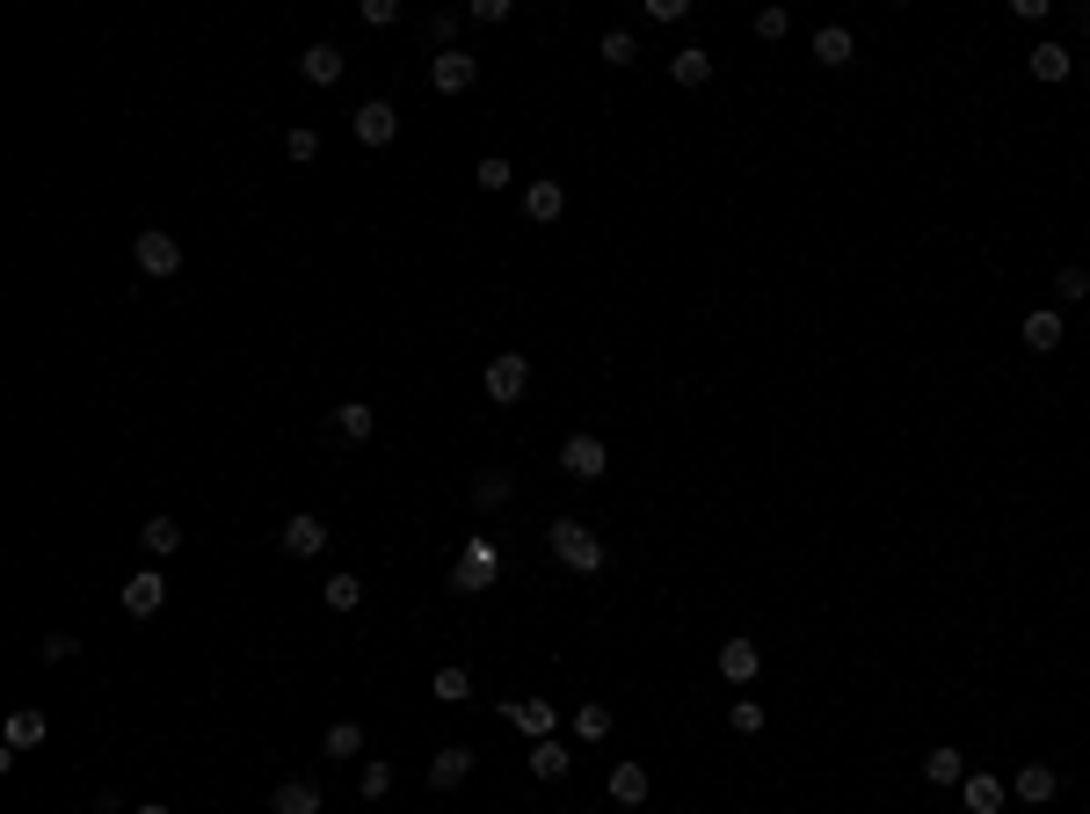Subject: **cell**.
I'll list each match as a JSON object with an SVG mask.
<instances>
[{
	"mask_svg": "<svg viewBox=\"0 0 1090 814\" xmlns=\"http://www.w3.org/2000/svg\"><path fill=\"white\" fill-rule=\"evenodd\" d=\"M546 546H553V560H560V568H574V574H596V568H604V538L589 531L582 517H553V524H546Z\"/></svg>",
	"mask_w": 1090,
	"mask_h": 814,
	"instance_id": "1",
	"label": "cell"
},
{
	"mask_svg": "<svg viewBox=\"0 0 1090 814\" xmlns=\"http://www.w3.org/2000/svg\"><path fill=\"white\" fill-rule=\"evenodd\" d=\"M480 385H487V400H495V408H517V400L531 393V357H517V349H502V357H487Z\"/></svg>",
	"mask_w": 1090,
	"mask_h": 814,
	"instance_id": "2",
	"label": "cell"
},
{
	"mask_svg": "<svg viewBox=\"0 0 1090 814\" xmlns=\"http://www.w3.org/2000/svg\"><path fill=\"white\" fill-rule=\"evenodd\" d=\"M131 262H139V277H160V284H168L174 269H182V241H174V233H160V225H146V233H131Z\"/></svg>",
	"mask_w": 1090,
	"mask_h": 814,
	"instance_id": "3",
	"label": "cell"
},
{
	"mask_svg": "<svg viewBox=\"0 0 1090 814\" xmlns=\"http://www.w3.org/2000/svg\"><path fill=\"white\" fill-rule=\"evenodd\" d=\"M160 604H168V574L160 568L124 574V611H131V619H160Z\"/></svg>",
	"mask_w": 1090,
	"mask_h": 814,
	"instance_id": "4",
	"label": "cell"
},
{
	"mask_svg": "<svg viewBox=\"0 0 1090 814\" xmlns=\"http://www.w3.org/2000/svg\"><path fill=\"white\" fill-rule=\"evenodd\" d=\"M473 81H480V59H473V52H436L430 59V87H436V95H466Z\"/></svg>",
	"mask_w": 1090,
	"mask_h": 814,
	"instance_id": "5",
	"label": "cell"
},
{
	"mask_svg": "<svg viewBox=\"0 0 1090 814\" xmlns=\"http://www.w3.org/2000/svg\"><path fill=\"white\" fill-rule=\"evenodd\" d=\"M277 546H284V553H292V560H313V553H320V546H328V524L313 517V509H298V517H284Z\"/></svg>",
	"mask_w": 1090,
	"mask_h": 814,
	"instance_id": "6",
	"label": "cell"
},
{
	"mask_svg": "<svg viewBox=\"0 0 1090 814\" xmlns=\"http://www.w3.org/2000/svg\"><path fill=\"white\" fill-rule=\"evenodd\" d=\"M560 466H568L574 480H604V466H611L604 436H568V444H560Z\"/></svg>",
	"mask_w": 1090,
	"mask_h": 814,
	"instance_id": "7",
	"label": "cell"
},
{
	"mask_svg": "<svg viewBox=\"0 0 1090 814\" xmlns=\"http://www.w3.org/2000/svg\"><path fill=\"white\" fill-rule=\"evenodd\" d=\"M487 574H495V546H487V538H473V546H466V560L451 568V590H458V596H473V590H487Z\"/></svg>",
	"mask_w": 1090,
	"mask_h": 814,
	"instance_id": "8",
	"label": "cell"
},
{
	"mask_svg": "<svg viewBox=\"0 0 1090 814\" xmlns=\"http://www.w3.org/2000/svg\"><path fill=\"white\" fill-rule=\"evenodd\" d=\"M502 720H509V728H517V734H531V742H546V734H553V720H560V712L546 706V698H517V706H509V698H502Z\"/></svg>",
	"mask_w": 1090,
	"mask_h": 814,
	"instance_id": "9",
	"label": "cell"
},
{
	"mask_svg": "<svg viewBox=\"0 0 1090 814\" xmlns=\"http://www.w3.org/2000/svg\"><path fill=\"white\" fill-rule=\"evenodd\" d=\"M1010 793H1018L1025 807H1047V800L1061 793V771H1055V763H1025L1018 779H1010Z\"/></svg>",
	"mask_w": 1090,
	"mask_h": 814,
	"instance_id": "10",
	"label": "cell"
},
{
	"mask_svg": "<svg viewBox=\"0 0 1090 814\" xmlns=\"http://www.w3.org/2000/svg\"><path fill=\"white\" fill-rule=\"evenodd\" d=\"M1018 335H1025V349H1033V357H1047V349H1061V335H1069V328H1061V313H1055V306H1033Z\"/></svg>",
	"mask_w": 1090,
	"mask_h": 814,
	"instance_id": "11",
	"label": "cell"
},
{
	"mask_svg": "<svg viewBox=\"0 0 1090 814\" xmlns=\"http://www.w3.org/2000/svg\"><path fill=\"white\" fill-rule=\"evenodd\" d=\"M44 734H52L44 706H15V712H8V742H0V749H15V757H22V749H36Z\"/></svg>",
	"mask_w": 1090,
	"mask_h": 814,
	"instance_id": "12",
	"label": "cell"
},
{
	"mask_svg": "<svg viewBox=\"0 0 1090 814\" xmlns=\"http://www.w3.org/2000/svg\"><path fill=\"white\" fill-rule=\"evenodd\" d=\"M393 131H400V109L385 103V95L357 109V139H363V146H393Z\"/></svg>",
	"mask_w": 1090,
	"mask_h": 814,
	"instance_id": "13",
	"label": "cell"
},
{
	"mask_svg": "<svg viewBox=\"0 0 1090 814\" xmlns=\"http://www.w3.org/2000/svg\"><path fill=\"white\" fill-rule=\"evenodd\" d=\"M298 73H306L313 87H335V81L349 73V59L335 52V44H306V52H298Z\"/></svg>",
	"mask_w": 1090,
	"mask_h": 814,
	"instance_id": "14",
	"label": "cell"
},
{
	"mask_svg": "<svg viewBox=\"0 0 1090 814\" xmlns=\"http://www.w3.org/2000/svg\"><path fill=\"white\" fill-rule=\"evenodd\" d=\"M960 793H967V814H1004V793H1010V785L996 779V771H967V779H960Z\"/></svg>",
	"mask_w": 1090,
	"mask_h": 814,
	"instance_id": "15",
	"label": "cell"
},
{
	"mask_svg": "<svg viewBox=\"0 0 1090 814\" xmlns=\"http://www.w3.org/2000/svg\"><path fill=\"white\" fill-rule=\"evenodd\" d=\"M756 669H763V647L756 641H720V676H727V684H756Z\"/></svg>",
	"mask_w": 1090,
	"mask_h": 814,
	"instance_id": "16",
	"label": "cell"
},
{
	"mask_svg": "<svg viewBox=\"0 0 1090 814\" xmlns=\"http://www.w3.org/2000/svg\"><path fill=\"white\" fill-rule=\"evenodd\" d=\"M466 779H473V749L451 742V749H436V757H430V785H436V793H451V785H466Z\"/></svg>",
	"mask_w": 1090,
	"mask_h": 814,
	"instance_id": "17",
	"label": "cell"
},
{
	"mask_svg": "<svg viewBox=\"0 0 1090 814\" xmlns=\"http://www.w3.org/2000/svg\"><path fill=\"white\" fill-rule=\"evenodd\" d=\"M850 59H858V36H850L844 22L814 30V66H850Z\"/></svg>",
	"mask_w": 1090,
	"mask_h": 814,
	"instance_id": "18",
	"label": "cell"
},
{
	"mask_svg": "<svg viewBox=\"0 0 1090 814\" xmlns=\"http://www.w3.org/2000/svg\"><path fill=\"white\" fill-rule=\"evenodd\" d=\"M269 807H277V814H320L328 800H320V785H313V779H284L277 793H269Z\"/></svg>",
	"mask_w": 1090,
	"mask_h": 814,
	"instance_id": "19",
	"label": "cell"
},
{
	"mask_svg": "<svg viewBox=\"0 0 1090 814\" xmlns=\"http://www.w3.org/2000/svg\"><path fill=\"white\" fill-rule=\"evenodd\" d=\"M611 800H618V807H641V800H647V763H633V757H625V763H611Z\"/></svg>",
	"mask_w": 1090,
	"mask_h": 814,
	"instance_id": "20",
	"label": "cell"
},
{
	"mask_svg": "<svg viewBox=\"0 0 1090 814\" xmlns=\"http://www.w3.org/2000/svg\"><path fill=\"white\" fill-rule=\"evenodd\" d=\"M523 211H531V219H538V225H553V219H560V211H568V190H560L553 175H538L531 190H523Z\"/></svg>",
	"mask_w": 1090,
	"mask_h": 814,
	"instance_id": "21",
	"label": "cell"
},
{
	"mask_svg": "<svg viewBox=\"0 0 1090 814\" xmlns=\"http://www.w3.org/2000/svg\"><path fill=\"white\" fill-rule=\"evenodd\" d=\"M923 779H931V785H960V779H967V749L938 742L931 757H923Z\"/></svg>",
	"mask_w": 1090,
	"mask_h": 814,
	"instance_id": "22",
	"label": "cell"
},
{
	"mask_svg": "<svg viewBox=\"0 0 1090 814\" xmlns=\"http://www.w3.org/2000/svg\"><path fill=\"white\" fill-rule=\"evenodd\" d=\"M371 430H379V415H371V400H342V408H335V436H342V444H363Z\"/></svg>",
	"mask_w": 1090,
	"mask_h": 814,
	"instance_id": "23",
	"label": "cell"
},
{
	"mask_svg": "<svg viewBox=\"0 0 1090 814\" xmlns=\"http://www.w3.org/2000/svg\"><path fill=\"white\" fill-rule=\"evenodd\" d=\"M669 81H676V87H706V81H712V52H698V44H684V52L669 59Z\"/></svg>",
	"mask_w": 1090,
	"mask_h": 814,
	"instance_id": "24",
	"label": "cell"
},
{
	"mask_svg": "<svg viewBox=\"0 0 1090 814\" xmlns=\"http://www.w3.org/2000/svg\"><path fill=\"white\" fill-rule=\"evenodd\" d=\"M568 742H553V734H546V742H531V779H568Z\"/></svg>",
	"mask_w": 1090,
	"mask_h": 814,
	"instance_id": "25",
	"label": "cell"
},
{
	"mask_svg": "<svg viewBox=\"0 0 1090 814\" xmlns=\"http://www.w3.org/2000/svg\"><path fill=\"white\" fill-rule=\"evenodd\" d=\"M430 698H444V706H466V698H473V676L458 669V662H444V669L430 676Z\"/></svg>",
	"mask_w": 1090,
	"mask_h": 814,
	"instance_id": "26",
	"label": "cell"
},
{
	"mask_svg": "<svg viewBox=\"0 0 1090 814\" xmlns=\"http://www.w3.org/2000/svg\"><path fill=\"white\" fill-rule=\"evenodd\" d=\"M1076 52L1069 44H1033V81H1069Z\"/></svg>",
	"mask_w": 1090,
	"mask_h": 814,
	"instance_id": "27",
	"label": "cell"
},
{
	"mask_svg": "<svg viewBox=\"0 0 1090 814\" xmlns=\"http://www.w3.org/2000/svg\"><path fill=\"white\" fill-rule=\"evenodd\" d=\"M139 546H146L154 560H168L174 546H182V524H174V517H154V524H139Z\"/></svg>",
	"mask_w": 1090,
	"mask_h": 814,
	"instance_id": "28",
	"label": "cell"
},
{
	"mask_svg": "<svg viewBox=\"0 0 1090 814\" xmlns=\"http://www.w3.org/2000/svg\"><path fill=\"white\" fill-rule=\"evenodd\" d=\"M509 495H517V480H509V473H495V466L473 480V509H502Z\"/></svg>",
	"mask_w": 1090,
	"mask_h": 814,
	"instance_id": "29",
	"label": "cell"
},
{
	"mask_svg": "<svg viewBox=\"0 0 1090 814\" xmlns=\"http://www.w3.org/2000/svg\"><path fill=\"white\" fill-rule=\"evenodd\" d=\"M320 604H328V611H357L363 604V582H357V574H335V582H320Z\"/></svg>",
	"mask_w": 1090,
	"mask_h": 814,
	"instance_id": "30",
	"label": "cell"
},
{
	"mask_svg": "<svg viewBox=\"0 0 1090 814\" xmlns=\"http://www.w3.org/2000/svg\"><path fill=\"white\" fill-rule=\"evenodd\" d=\"M574 734H582V742H604V734H611V706H596V698L574 706Z\"/></svg>",
	"mask_w": 1090,
	"mask_h": 814,
	"instance_id": "31",
	"label": "cell"
},
{
	"mask_svg": "<svg viewBox=\"0 0 1090 814\" xmlns=\"http://www.w3.org/2000/svg\"><path fill=\"white\" fill-rule=\"evenodd\" d=\"M357 793H363V800H385V793H393V763L371 757V763L357 771Z\"/></svg>",
	"mask_w": 1090,
	"mask_h": 814,
	"instance_id": "32",
	"label": "cell"
},
{
	"mask_svg": "<svg viewBox=\"0 0 1090 814\" xmlns=\"http://www.w3.org/2000/svg\"><path fill=\"white\" fill-rule=\"evenodd\" d=\"M320 749H328V757H363V728H357V720H335Z\"/></svg>",
	"mask_w": 1090,
	"mask_h": 814,
	"instance_id": "33",
	"label": "cell"
},
{
	"mask_svg": "<svg viewBox=\"0 0 1090 814\" xmlns=\"http://www.w3.org/2000/svg\"><path fill=\"white\" fill-rule=\"evenodd\" d=\"M458 22H466L458 8H436V15H430V36H436V52H458Z\"/></svg>",
	"mask_w": 1090,
	"mask_h": 814,
	"instance_id": "34",
	"label": "cell"
},
{
	"mask_svg": "<svg viewBox=\"0 0 1090 814\" xmlns=\"http://www.w3.org/2000/svg\"><path fill=\"white\" fill-rule=\"evenodd\" d=\"M727 728L734 734H763V706L756 698H734V706H727Z\"/></svg>",
	"mask_w": 1090,
	"mask_h": 814,
	"instance_id": "35",
	"label": "cell"
},
{
	"mask_svg": "<svg viewBox=\"0 0 1090 814\" xmlns=\"http://www.w3.org/2000/svg\"><path fill=\"white\" fill-rule=\"evenodd\" d=\"M596 52H604L611 66H633V59H641V44H633L625 30H604V44H596Z\"/></svg>",
	"mask_w": 1090,
	"mask_h": 814,
	"instance_id": "36",
	"label": "cell"
},
{
	"mask_svg": "<svg viewBox=\"0 0 1090 814\" xmlns=\"http://www.w3.org/2000/svg\"><path fill=\"white\" fill-rule=\"evenodd\" d=\"M1055 292L1069 298V306H1083V298H1090V269H1076V262H1069V269L1055 277Z\"/></svg>",
	"mask_w": 1090,
	"mask_h": 814,
	"instance_id": "37",
	"label": "cell"
},
{
	"mask_svg": "<svg viewBox=\"0 0 1090 814\" xmlns=\"http://www.w3.org/2000/svg\"><path fill=\"white\" fill-rule=\"evenodd\" d=\"M473 182H480V190H509V160H502V154H487L480 168H473Z\"/></svg>",
	"mask_w": 1090,
	"mask_h": 814,
	"instance_id": "38",
	"label": "cell"
},
{
	"mask_svg": "<svg viewBox=\"0 0 1090 814\" xmlns=\"http://www.w3.org/2000/svg\"><path fill=\"white\" fill-rule=\"evenodd\" d=\"M785 30H793V15H785V8H756V36H763V44H779Z\"/></svg>",
	"mask_w": 1090,
	"mask_h": 814,
	"instance_id": "39",
	"label": "cell"
},
{
	"mask_svg": "<svg viewBox=\"0 0 1090 814\" xmlns=\"http://www.w3.org/2000/svg\"><path fill=\"white\" fill-rule=\"evenodd\" d=\"M284 154H292L298 168H306V160H320V131H306V124H298L292 139H284Z\"/></svg>",
	"mask_w": 1090,
	"mask_h": 814,
	"instance_id": "40",
	"label": "cell"
},
{
	"mask_svg": "<svg viewBox=\"0 0 1090 814\" xmlns=\"http://www.w3.org/2000/svg\"><path fill=\"white\" fill-rule=\"evenodd\" d=\"M36 655H44V662H73V655H81V641H73V633H44Z\"/></svg>",
	"mask_w": 1090,
	"mask_h": 814,
	"instance_id": "41",
	"label": "cell"
},
{
	"mask_svg": "<svg viewBox=\"0 0 1090 814\" xmlns=\"http://www.w3.org/2000/svg\"><path fill=\"white\" fill-rule=\"evenodd\" d=\"M357 15L371 22V30H393V22H400V0H363Z\"/></svg>",
	"mask_w": 1090,
	"mask_h": 814,
	"instance_id": "42",
	"label": "cell"
},
{
	"mask_svg": "<svg viewBox=\"0 0 1090 814\" xmlns=\"http://www.w3.org/2000/svg\"><path fill=\"white\" fill-rule=\"evenodd\" d=\"M647 15H655V22H684V15H691V0H647Z\"/></svg>",
	"mask_w": 1090,
	"mask_h": 814,
	"instance_id": "43",
	"label": "cell"
},
{
	"mask_svg": "<svg viewBox=\"0 0 1090 814\" xmlns=\"http://www.w3.org/2000/svg\"><path fill=\"white\" fill-rule=\"evenodd\" d=\"M473 22H509V0H473Z\"/></svg>",
	"mask_w": 1090,
	"mask_h": 814,
	"instance_id": "44",
	"label": "cell"
},
{
	"mask_svg": "<svg viewBox=\"0 0 1090 814\" xmlns=\"http://www.w3.org/2000/svg\"><path fill=\"white\" fill-rule=\"evenodd\" d=\"M95 814H131V807H124L117 793H103V800H95Z\"/></svg>",
	"mask_w": 1090,
	"mask_h": 814,
	"instance_id": "45",
	"label": "cell"
},
{
	"mask_svg": "<svg viewBox=\"0 0 1090 814\" xmlns=\"http://www.w3.org/2000/svg\"><path fill=\"white\" fill-rule=\"evenodd\" d=\"M131 814H174V807H160V800H146V807H131Z\"/></svg>",
	"mask_w": 1090,
	"mask_h": 814,
	"instance_id": "46",
	"label": "cell"
},
{
	"mask_svg": "<svg viewBox=\"0 0 1090 814\" xmlns=\"http://www.w3.org/2000/svg\"><path fill=\"white\" fill-rule=\"evenodd\" d=\"M1083 30H1090V8H1083Z\"/></svg>",
	"mask_w": 1090,
	"mask_h": 814,
	"instance_id": "47",
	"label": "cell"
}]
</instances>
